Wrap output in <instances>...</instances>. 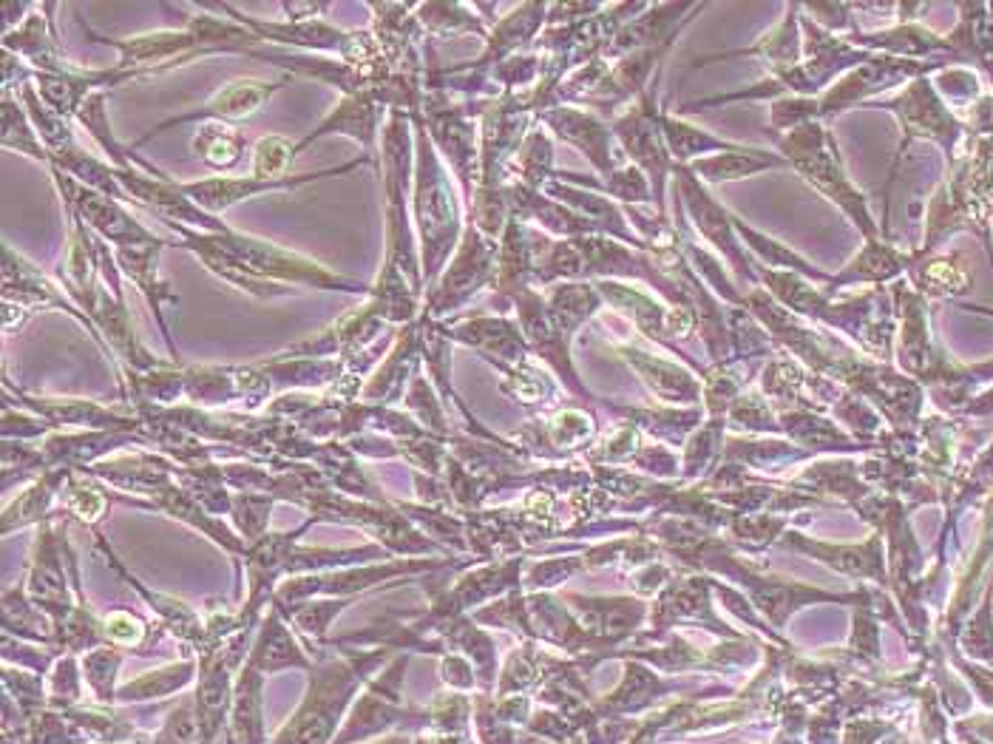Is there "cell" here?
Listing matches in <instances>:
<instances>
[{"instance_id": "4", "label": "cell", "mask_w": 993, "mask_h": 744, "mask_svg": "<svg viewBox=\"0 0 993 744\" xmlns=\"http://www.w3.org/2000/svg\"><path fill=\"white\" fill-rule=\"evenodd\" d=\"M293 162V148L281 137L259 142L256 148V179H276Z\"/></svg>"}, {"instance_id": "2", "label": "cell", "mask_w": 993, "mask_h": 744, "mask_svg": "<svg viewBox=\"0 0 993 744\" xmlns=\"http://www.w3.org/2000/svg\"><path fill=\"white\" fill-rule=\"evenodd\" d=\"M196 151L202 154V160L213 165V168H230L236 165L239 154H242L244 140L236 134V131H227L219 123L205 125L202 134L196 137Z\"/></svg>"}, {"instance_id": "1", "label": "cell", "mask_w": 993, "mask_h": 744, "mask_svg": "<svg viewBox=\"0 0 993 744\" xmlns=\"http://www.w3.org/2000/svg\"><path fill=\"white\" fill-rule=\"evenodd\" d=\"M279 89V83H259V80H242V83H233V86H225L219 91L208 106L202 108L199 114L193 117H216V120H239V117H247L253 111L270 100V94ZM193 117H182L179 123L185 120H193Z\"/></svg>"}, {"instance_id": "3", "label": "cell", "mask_w": 993, "mask_h": 744, "mask_svg": "<svg viewBox=\"0 0 993 744\" xmlns=\"http://www.w3.org/2000/svg\"><path fill=\"white\" fill-rule=\"evenodd\" d=\"M764 165H778V160H772L769 154H732V157H718L713 162H704L701 171H707L710 177L724 179V177H744V174H752V171H761Z\"/></svg>"}]
</instances>
